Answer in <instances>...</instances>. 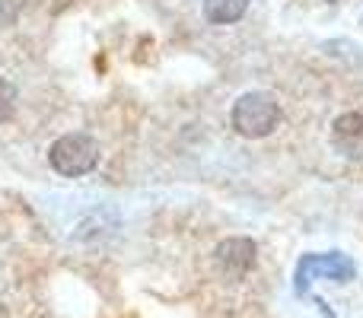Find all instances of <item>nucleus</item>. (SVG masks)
<instances>
[{
	"instance_id": "f257e3e1",
	"label": "nucleus",
	"mask_w": 363,
	"mask_h": 318,
	"mask_svg": "<svg viewBox=\"0 0 363 318\" xmlns=\"http://www.w3.org/2000/svg\"><path fill=\"white\" fill-rule=\"evenodd\" d=\"M230 121L239 137H249V140L268 137L281 125V102L271 93H264V89H252V93H242L233 102Z\"/></svg>"
},
{
	"instance_id": "1a4fd4ad",
	"label": "nucleus",
	"mask_w": 363,
	"mask_h": 318,
	"mask_svg": "<svg viewBox=\"0 0 363 318\" xmlns=\"http://www.w3.org/2000/svg\"><path fill=\"white\" fill-rule=\"evenodd\" d=\"M328 4H338V0H328Z\"/></svg>"
},
{
	"instance_id": "6e6552de",
	"label": "nucleus",
	"mask_w": 363,
	"mask_h": 318,
	"mask_svg": "<svg viewBox=\"0 0 363 318\" xmlns=\"http://www.w3.org/2000/svg\"><path fill=\"white\" fill-rule=\"evenodd\" d=\"M19 6H23V0H0V25H10L16 19Z\"/></svg>"
},
{
	"instance_id": "7ed1b4c3",
	"label": "nucleus",
	"mask_w": 363,
	"mask_h": 318,
	"mask_svg": "<svg viewBox=\"0 0 363 318\" xmlns=\"http://www.w3.org/2000/svg\"><path fill=\"white\" fill-rule=\"evenodd\" d=\"M357 268L347 255L341 251H325V255H303L300 264H296V274H294V290L300 296H306L309 283L313 280H335V283H347L354 280Z\"/></svg>"
},
{
	"instance_id": "20e7f679",
	"label": "nucleus",
	"mask_w": 363,
	"mask_h": 318,
	"mask_svg": "<svg viewBox=\"0 0 363 318\" xmlns=\"http://www.w3.org/2000/svg\"><path fill=\"white\" fill-rule=\"evenodd\" d=\"M255 264V242L245 236H233L213 249V268L223 280H242Z\"/></svg>"
},
{
	"instance_id": "f03ea898",
	"label": "nucleus",
	"mask_w": 363,
	"mask_h": 318,
	"mask_svg": "<svg viewBox=\"0 0 363 318\" xmlns=\"http://www.w3.org/2000/svg\"><path fill=\"white\" fill-rule=\"evenodd\" d=\"M48 162L64 178H80V175L93 172L96 162H99V144L89 134H64L51 147Z\"/></svg>"
},
{
	"instance_id": "423d86ee",
	"label": "nucleus",
	"mask_w": 363,
	"mask_h": 318,
	"mask_svg": "<svg viewBox=\"0 0 363 318\" xmlns=\"http://www.w3.org/2000/svg\"><path fill=\"white\" fill-rule=\"evenodd\" d=\"M252 0H204V16L213 25H230L245 16Z\"/></svg>"
},
{
	"instance_id": "0eeeda50",
	"label": "nucleus",
	"mask_w": 363,
	"mask_h": 318,
	"mask_svg": "<svg viewBox=\"0 0 363 318\" xmlns=\"http://www.w3.org/2000/svg\"><path fill=\"white\" fill-rule=\"evenodd\" d=\"M13 112H16V86L10 80H0V125H6Z\"/></svg>"
},
{
	"instance_id": "39448f33",
	"label": "nucleus",
	"mask_w": 363,
	"mask_h": 318,
	"mask_svg": "<svg viewBox=\"0 0 363 318\" xmlns=\"http://www.w3.org/2000/svg\"><path fill=\"white\" fill-rule=\"evenodd\" d=\"M332 144H335V150L351 159L363 157V115L360 112H347L341 118H335Z\"/></svg>"
}]
</instances>
